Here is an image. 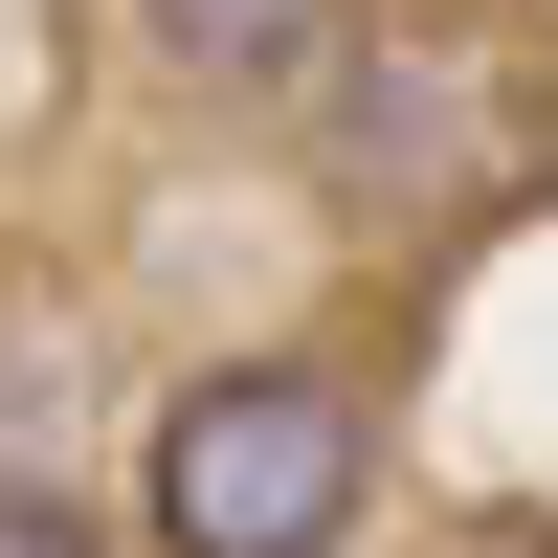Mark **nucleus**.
Wrapping results in <instances>:
<instances>
[{
	"label": "nucleus",
	"mask_w": 558,
	"mask_h": 558,
	"mask_svg": "<svg viewBox=\"0 0 558 558\" xmlns=\"http://www.w3.org/2000/svg\"><path fill=\"white\" fill-rule=\"evenodd\" d=\"M0 558H89V536H68V492H0Z\"/></svg>",
	"instance_id": "obj_3"
},
{
	"label": "nucleus",
	"mask_w": 558,
	"mask_h": 558,
	"mask_svg": "<svg viewBox=\"0 0 558 558\" xmlns=\"http://www.w3.org/2000/svg\"><path fill=\"white\" fill-rule=\"evenodd\" d=\"M357 492H380V425L336 357H223L157 402V558H336Z\"/></svg>",
	"instance_id": "obj_1"
},
{
	"label": "nucleus",
	"mask_w": 558,
	"mask_h": 558,
	"mask_svg": "<svg viewBox=\"0 0 558 558\" xmlns=\"http://www.w3.org/2000/svg\"><path fill=\"white\" fill-rule=\"evenodd\" d=\"M157 45H179V68H291L313 0H157Z\"/></svg>",
	"instance_id": "obj_2"
}]
</instances>
